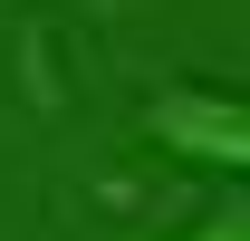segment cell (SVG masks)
Returning a JSON list of instances; mask_svg holds the SVG:
<instances>
[{"mask_svg":"<svg viewBox=\"0 0 250 241\" xmlns=\"http://www.w3.org/2000/svg\"><path fill=\"white\" fill-rule=\"evenodd\" d=\"M145 135L164 154H192V164H212V174H241L250 164V116L231 87H164L145 106Z\"/></svg>","mask_w":250,"mask_h":241,"instance_id":"obj_1","label":"cell"},{"mask_svg":"<svg viewBox=\"0 0 250 241\" xmlns=\"http://www.w3.org/2000/svg\"><path fill=\"white\" fill-rule=\"evenodd\" d=\"M183 241H250V212H241V193H231V203H212V222H202V232H183Z\"/></svg>","mask_w":250,"mask_h":241,"instance_id":"obj_2","label":"cell"}]
</instances>
